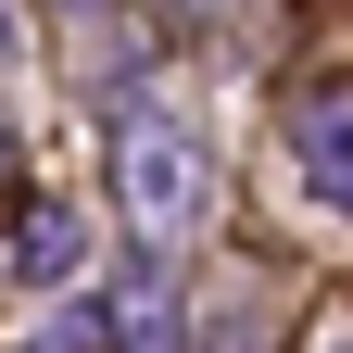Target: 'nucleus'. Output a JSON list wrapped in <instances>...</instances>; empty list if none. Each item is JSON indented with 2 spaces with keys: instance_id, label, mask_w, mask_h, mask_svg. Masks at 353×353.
I'll list each match as a JSON object with an SVG mask.
<instances>
[{
  "instance_id": "nucleus-2",
  "label": "nucleus",
  "mask_w": 353,
  "mask_h": 353,
  "mask_svg": "<svg viewBox=\"0 0 353 353\" xmlns=\"http://www.w3.org/2000/svg\"><path fill=\"white\" fill-rule=\"evenodd\" d=\"M290 152H303V176L353 214V88H316V101L290 114Z\"/></svg>"
},
{
  "instance_id": "nucleus-1",
  "label": "nucleus",
  "mask_w": 353,
  "mask_h": 353,
  "mask_svg": "<svg viewBox=\"0 0 353 353\" xmlns=\"http://www.w3.org/2000/svg\"><path fill=\"white\" fill-rule=\"evenodd\" d=\"M114 190H126V214H139L152 240L190 228V214H202V139H190V114L126 101L114 114Z\"/></svg>"
},
{
  "instance_id": "nucleus-5",
  "label": "nucleus",
  "mask_w": 353,
  "mask_h": 353,
  "mask_svg": "<svg viewBox=\"0 0 353 353\" xmlns=\"http://www.w3.org/2000/svg\"><path fill=\"white\" fill-rule=\"evenodd\" d=\"M0 152H13V139H0Z\"/></svg>"
},
{
  "instance_id": "nucleus-3",
  "label": "nucleus",
  "mask_w": 353,
  "mask_h": 353,
  "mask_svg": "<svg viewBox=\"0 0 353 353\" xmlns=\"http://www.w3.org/2000/svg\"><path fill=\"white\" fill-rule=\"evenodd\" d=\"M76 265H88V214H76V202H26V228H13V278L51 290V278H76Z\"/></svg>"
},
{
  "instance_id": "nucleus-4",
  "label": "nucleus",
  "mask_w": 353,
  "mask_h": 353,
  "mask_svg": "<svg viewBox=\"0 0 353 353\" xmlns=\"http://www.w3.org/2000/svg\"><path fill=\"white\" fill-rule=\"evenodd\" d=\"M328 353H353V328H341V341H328Z\"/></svg>"
}]
</instances>
